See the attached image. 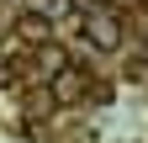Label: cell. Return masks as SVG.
<instances>
[{"instance_id": "1", "label": "cell", "mask_w": 148, "mask_h": 143, "mask_svg": "<svg viewBox=\"0 0 148 143\" xmlns=\"http://www.w3.org/2000/svg\"><path fill=\"white\" fill-rule=\"evenodd\" d=\"M85 90H90V74L85 69H58V74H53V85H48V96L58 101V106H74V101H85Z\"/></svg>"}, {"instance_id": "2", "label": "cell", "mask_w": 148, "mask_h": 143, "mask_svg": "<svg viewBox=\"0 0 148 143\" xmlns=\"http://www.w3.org/2000/svg\"><path fill=\"white\" fill-rule=\"evenodd\" d=\"M85 37L95 43L101 53H111V48L122 43V21H116V16H106V11H95V16L85 21Z\"/></svg>"}, {"instance_id": "3", "label": "cell", "mask_w": 148, "mask_h": 143, "mask_svg": "<svg viewBox=\"0 0 148 143\" xmlns=\"http://www.w3.org/2000/svg\"><path fill=\"white\" fill-rule=\"evenodd\" d=\"M27 6H32L27 16H37V21H53V16H58V11L69 6V0H27Z\"/></svg>"}, {"instance_id": "4", "label": "cell", "mask_w": 148, "mask_h": 143, "mask_svg": "<svg viewBox=\"0 0 148 143\" xmlns=\"http://www.w3.org/2000/svg\"><path fill=\"white\" fill-rule=\"evenodd\" d=\"M21 37H27V43H42V37H48V21H37V16H21Z\"/></svg>"}, {"instance_id": "5", "label": "cell", "mask_w": 148, "mask_h": 143, "mask_svg": "<svg viewBox=\"0 0 148 143\" xmlns=\"http://www.w3.org/2000/svg\"><path fill=\"white\" fill-rule=\"evenodd\" d=\"M42 69H53V74H58V69H69V58H64V48H42Z\"/></svg>"}]
</instances>
